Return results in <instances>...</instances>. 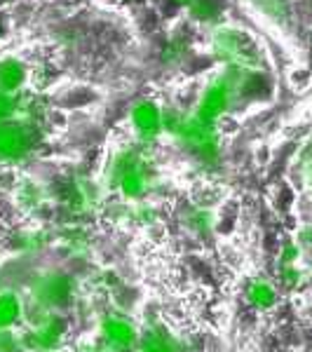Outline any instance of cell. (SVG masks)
<instances>
[{
  "mask_svg": "<svg viewBox=\"0 0 312 352\" xmlns=\"http://www.w3.org/2000/svg\"><path fill=\"white\" fill-rule=\"evenodd\" d=\"M212 50L223 61L225 66L237 68H252V71H260L263 68V50L260 43L252 33L237 26H219L212 33Z\"/></svg>",
  "mask_w": 312,
  "mask_h": 352,
  "instance_id": "1",
  "label": "cell"
},
{
  "mask_svg": "<svg viewBox=\"0 0 312 352\" xmlns=\"http://www.w3.org/2000/svg\"><path fill=\"white\" fill-rule=\"evenodd\" d=\"M174 136L181 141L183 146H188L202 157L204 162H214L219 160V151H221V139H219V129L216 124L202 122L195 116H186L181 127L174 132Z\"/></svg>",
  "mask_w": 312,
  "mask_h": 352,
  "instance_id": "2",
  "label": "cell"
},
{
  "mask_svg": "<svg viewBox=\"0 0 312 352\" xmlns=\"http://www.w3.org/2000/svg\"><path fill=\"white\" fill-rule=\"evenodd\" d=\"M36 146V124L28 120L0 122V160L21 162Z\"/></svg>",
  "mask_w": 312,
  "mask_h": 352,
  "instance_id": "3",
  "label": "cell"
},
{
  "mask_svg": "<svg viewBox=\"0 0 312 352\" xmlns=\"http://www.w3.org/2000/svg\"><path fill=\"white\" fill-rule=\"evenodd\" d=\"M232 87L230 82L225 80V76H216L214 80H209V85L204 87V92L200 96L195 106V113L192 116L200 118L202 122L216 124L219 118H223L228 113L230 104H232Z\"/></svg>",
  "mask_w": 312,
  "mask_h": 352,
  "instance_id": "4",
  "label": "cell"
},
{
  "mask_svg": "<svg viewBox=\"0 0 312 352\" xmlns=\"http://www.w3.org/2000/svg\"><path fill=\"white\" fill-rule=\"evenodd\" d=\"M129 118H132V127L141 141H155L164 132L162 109L155 101H139V104H134Z\"/></svg>",
  "mask_w": 312,
  "mask_h": 352,
  "instance_id": "5",
  "label": "cell"
},
{
  "mask_svg": "<svg viewBox=\"0 0 312 352\" xmlns=\"http://www.w3.org/2000/svg\"><path fill=\"white\" fill-rule=\"evenodd\" d=\"M28 80V71L24 61L16 56H5L0 59V94H19L21 87Z\"/></svg>",
  "mask_w": 312,
  "mask_h": 352,
  "instance_id": "6",
  "label": "cell"
},
{
  "mask_svg": "<svg viewBox=\"0 0 312 352\" xmlns=\"http://www.w3.org/2000/svg\"><path fill=\"white\" fill-rule=\"evenodd\" d=\"M118 186H120L122 195L129 197V200H136V197L144 195L146 192V174H144V169H141V164L134 169H129V172H124L120 179H118Z\"/></svg>",
  "mask_w": 312,
  "mask_h": 352,
  "instance_id": "7",
  "label": "cell"
},
{
  "mask_svg": "<svg viewBox=\"0 0 312 352\" xmlns=\"http://www.w3.org/2000/svg\"><path fill=\"white\" fill-rule=\"evenodd\" d=\"M256 8L260 10V14L268 16L275 24H285L289 19V5L287 0H256Z\"/></svg>",
  "mask_w": 312,
  "mask_h": 352,
  "instance_id": "8",
  "label": "cell"
},
{
  "mask_svg": "<svg viewBox=\"0 0 312 352\" xmlns=\"http://www.w3.org/2000/svg\"><path fill=\"white\" fill-rule=\"evenodd\" d=\"M106 336L118 345L132 343V327L122 320H111V322H106Z\"/></svg>",
  "mask_w": 312,
  "mask_h": 352,
  "instance_id": "9",
  "label": "cell"
},
{
  "mask_svg": "<svg viewBox=\"0 0 312 352\" xmlns=\"http://www.w3.org/2000/svg\"><path fill=\"white\" fill-rule=\"evenodd\" d=\"M188 10H190V14L200 21H212L219 16L216 0H192V3L188 5Z\"/></svg>",
  "mask_w": 312,
  "mask_h": 352,
  "instance_id": "10",
  "label": "cell"
},
{
  "mask_svg": "<svg viewBox=\"0 0 312 352\" xmlns=\"http://www.w3.org/2000/svg\"><path fill=\"white\" fill-rule=\"evenodd\" d=\"M19 317V300L12 294H3L0 296V327H8Z\"/></svg>",
  "mask_w": 312,
  "mask_h": 352,
  "instance_id": "11",
  "label": "cell"
},
{
  "mask_svg": "<svg viewBox=\"0 0 312 352\" xmlns=\"http://www.w3.org/2000/svg\"><path fill=\"white\" fill-rule=\"evenodd\" d=\"M249 300L252 303H268V300H272V292L270 287L265 285V282H256V285H252V289H249Z\"/></svg>",
  "mask_w": 312,
  "mask_h": 352,
  "instance_id": "12",
  "label": "cell"
},
{
  "mask_svg": "<svg viewBox=\"0 0 312 352\" xmlns=\"http://www.w3.org/2000/svg\"><path fill=\"white\" fill-rule=\"evenodd\" d=\"M10 118H16V94H0V122L10 120Z\"/></svg>",
  "mask_w": 312,
  "mask_h": 352,
  "instance_id": "13",
  "label": "cell"
},
{
  "mask_svg": "<svg viewBox=\"0 0 312 352\" xmlns=\"http://www.w3.org/2000/svg\"><path fill=\"white\" fill-rule=\"evenodd\" d=\"M177 3H179V5H186V8H188V5L192 3V0H177Z\"/></svg>",
  "mask_w": 312,
  "mask_h": 352,
  "instance_id": "14",
  "label": "cell"
}]
</instances>
